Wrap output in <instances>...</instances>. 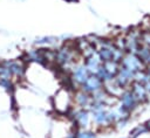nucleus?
<instances>
[{"instance_id": "9", "label": "nucleus", "mask_w": 150, "mask_h": 138, "mask_svg": "<svg viewBox=\"0 0 150 138\" xmlns=\"http://www.w3.org/2000/svg\"><path fill=\"white\" fill-rule=\"evenodd\" d=\"M134 77H135V73L123 68L120 65V69H118V73L117 75L115 76V82L117 85H120L122 89H128L130 87V84L134 82Z\"/></svg>"}, {"instance_id": "11", "label": "nucleus", "mask_w": 150, "mask_h": 138, "mask_svg": "<svg viewBox=\"0 0 150 138\" xmlns=\"http://www.w3.org/2000/svg\"><path fill=\"white\" fill-rule=\"evenodd\" d=\"M73 99H74V106L81 108V109H87V110L90 109V105L93 103L91 95L81 89H77L76 91H74Z\"/></svg>"}, {"instance_id": "22", "label": "nucleus", "mask_w": 150, "mask_h": 138, "mask_svg": "<svg viewBox=\"0 0 150 138\" xmlns=\"http://www.w3.org/2000/svg\"><path fill=\"white\" fill-rule=\"evenodd\" d=\"M138 138H150V132H145V133L141 134Z\"/></svg>"}, {"instance_id": "19", "label": "nucleus", "mask_w": 150, "mask_h": 138, "mask_svg": "<svg viewBox=\"0 0 150 138\" xmlns=\"http://www.w3.org/2000/svg\"><path fill=\"white\" fill-rule=\"evenodd\" d=\"M141 43L144 44V46H148V47L150 48V27H148V28H142Z\"/></svg>"}, {"instance_id": "15", "label": "nucleus", "mask_w": 150, "mask_h": 138, "mask_svg": "<svg viewBox=\"0 0 150 138\" xmlns=\"http://www.w3.org/2000/svg\"><path fill=\"white\" fill-rule=\"evenodd\" d=\"M76 138H97L98 131L90 127V129H75Z\"/></svg>"}, {"instance_id": "24", "label": "nucleus", "mask_w": 150, "mask_h": 138, "mask_svg": "<svg viewBox=\"0 0 150 138\" xmlns=\"http://www.w3.org/2000/svg\"><path fill=\"white\" fill-rule=\"evenodd\" d=\"M66 138H76V136H75V130H74V131H71V132H70Z\"/></svg>"}, {"instance_id": "6", "label": "nucleus", "mask_w": 150, "mask_h": 138, "mask_svg": "<svg viewBox=\"0 0 150 138\" xmlns=\"http://www.w3.org/2000/svg\"><path fill=\"white\" fill-rule=\"evenodd\" d=\"M118 99V104L121 105V106H123L125 110H128L131 115L135 112V111H137L141 106H143L138 101H137V98L135 97V95L131 92V90L128 88V89H125L121 95H120V97L117 98Z\"/></svg>"}, {"instance_id": "26", "label": "nucleus", "mask_w": 150, "mask_h": 138, "mask_svg": "<svg viewBox=\"0 0 150 138\" xmlns=\"http://www.w3.org/2000/svg\"><path fill=\"white\" fill-rule=\"evenodd\" d=\"M146 65H150V56H149V58H148V61H146Z\"/></svg>"}, {"instance_id": "27", "label": "nucleus", "mask_w": 150, "mask_h": 138, "mask_svg": "<svg viewBox=\"0 0 150 138\" xmlns=\"http://www.w3.org/2000/svg\"><path fill=\"white\" fill-rule=\"evenodd\" d=\"M123 138H128V136H127V137H123Z\"/></svg>"}, {"instance_id": "10", "label": "nucleus", "mask_w": 150, "mask_h": 138, "mask_svg": "<svg viewBox=\"0 0 150 138\" xmlns=\"http://www.w3.org/2000/svg\"><path fill=\"white\" fill-rule=\"evenodd\" d=\"M80 89L91 95V94H94V92L103 89V82H102V80L97 75L90 74L89 77L84 81V83L80 87Z\"/></svg>"}, {"instance_id": "4", "label": "nucleus", "mask_w": 150, "mask_h": 138, "mask_svg": "<svg viewBox=\"0 0 150 138\" xmlns=\"http://www.w3.org/2000/svg\"><path fill=\"white\" fill-rule=\"evenodd\" d=\"M89 75H90V73L87 69L83 61L76 62L69 73V77H70V80H71V82L76 89H80V87L84 83V81L89 77Z\"/></svg>"}, {"instance_id": "8", "label": "nucleus", "mask_w": 150, "mask_h": 138, "mask_svg": "<svg viewBox=\"0 0 150 138\" xmlns=\"http://www.w3.org/2000/svg\"><path fill=\"white\" fill-rule=\"evenodd\" d=\"M21 60L26 63H38V64H43V65H48L47 61H46V56H45V49L43 48H39V47H34L32 49H28L23 53ZM50 67V65H49Z\"/></svg>"}, {"instance_id": "7", "label": "nucleus", "mask_w": 150, "mask_h": 138, "mask_svg": "<svg viewBox=\"0 0 150 138\" xmlns=\"http://www.w3.org/2000/svg\"><path fill=\"white\" fill-rule=\"evenodd\" d=\"M120 65L132 71V73H137V71H142L145 69V63L136 55V54H130V53H125L124 56L122 57V60L120 61Z\"/></svg>"}, {"instance_id": "3", "label": "nucleus", "mask_w": 150, "mask_h": 138, "mask_svg": "<svg viewBox=\"0 0 150 138\" xmlns=\"http://www.w3.org/2000/svg\"><path fill=\"white\" fill-rule=\"evenodd\" d=\"M1 63L11 71L13 78L15 82H22L25 78V74H26V67L27 64L21 60H4L1 61Z\"/></svg>"}, {"instance_id": "18", "label": "nucleus", "mask_w": 150, "mask_h": 138, "mask_svg": "<svg viewBox=\"0 0 150 138\" xmlns=\"http://www.w3.org/2000/svg\"><path fill=\"white\" fill-rule=\"evenodd\" d=\"M145 132H148V131L145 129L144 123H142V124H138V125H136V126H134L131 129V131L128 134V138H138L141 134H143Z\"/></svg>"}, {"instance_id": "23", "label": "nucleus", "mask_w": 150, "mask_h": 138, "mask_svg": "<svg viewBox=\"0 0 150 138\" xmlns=\"http://www.w3.org/2000/svg\"><path fill=\"white\" fill-rule=\"evenodd\" d=\"M144 71H145V74L148 75V77H150V65H146L145 69H144Z\"/></svg>"}, {"instance_id": "2", "label": "nucleus", "mask_w": 150, "mask_h": 138, "mask_svg": "<svg viewBox=\"0 0 150 138\" xmlns=\"http://www.w3.org/2000/svg\"><path fill=\"white\" fill-rule=\"evenodd\" d=\"M68 118L71 120L75 129H90L93 127L91 113L87 109L74 106L68 113Z\"/></svg>"}, {"instance_id": "20", "label": "nucleus", "mask_w": 150, "mask_h": 138, "mask_svg": "<svg viewBox=\"0 0 150 138\" xmlns=\"http://www.w3.org/2000/svg\"><path fill=\"white\" fill-rule=\"evenodd\" d=\"M130 120H131V118H127V119H122V120H118V122H116V123L114 124L112 129H115V130H117V131H120V130H123V129H125V127L128 126V124L130 123Z\"/></svg>"}, {"instance_id": "1", "label": "nucleus", "mask_w": 150, "mask_h": 138, "mask_svg": "<svg viewBox=\"0 0 150 138\" xmlns=\"http://www.w3.org/2000/svg\"><path fill=\"white\" fill-rule=\"evenodd\" d=\"M74 91L61 85L52 96L50 105L52 110L56 115L68 116L70 110L74 108V99H73Z\"/></svg>"}, {"instance_id": "14", "label": "nucleus", "mask_w": 150, "mask_h": 138, "mask_svg": "<svg viewBox=\"0 0 150 138\" xmlns=\"http://www.w3.org/2000/svg\"><path fill=\"white\" fill-rule=\"evenodd\" d=\"M83 62H84V64H86V67H87V69L89 70V73L90 74H95L96 75V73H97V70L100 69V67L102 65V60L100 58V56H98V54H97V51L94 54V55H91V56H89V57H87V58H84L83 60Z\"/></svg>"}, {"instance_id": "16", "label": "nucleus", "mask_w": 150, "mask_h": 138, "mask_svg": "<svg viewBox=\"0 0 150 138\" xmlns=\"http://www.w3.org/2000/svg\"><path fill=\"white\" fill-rule=\"evenodd\" d=\"M102 67L104 68V70L112 77H115L118 73V69H120V62H116V61H107V62H103L102 63Z\"/></svg>"}, {"instance_id": "25", "label": "nucleus", "mask_w": 150, "mask_h": 138, "mask_svg": "<svg viewBox=\"0 0 150 138\" xmlns=\"http://www.w3.org/2000/svg\"><path fill=\"white\" fill-rule=\"evenodd\" d=\"M63 1H66V2H74V1H77V0H63Z\"/></svg>"}, {"instance_id": "21", "label": "nucleus", "mask_w": 150, "mask_h": 138, "mask_svg": "<svg viewBox=\"0 0 150 138\" xmlns=\"http://www.w3.org/2000/svg\"><path fill=\"white\" fill-rule=\"evenodd\" d=\"M144 125H145L146 131H148V132H150V118H149V119H146V120L144 122Z\"/></svg>"}, {"instance_id": "13", "label": "nucleus", "mask_w": 150, "mask_h": 138, "mask_svg": "<svg viewBox=\"0 0 150 138\" xmlns=\"http://www.w3.org/2000/svg\"><path fill=\"white\" fill-rule=\"evenodd\" d=\"M129 89L131 90V92L135 95V97L137 98V101L144 105L146 103H149V94L145 90L144 85L141 82H132L129 87Z\"/></svg>"}, {"instance_id": "5", "label": "nucleus", "mask_w": 150, "mask_h": 138, "mask_svg": "<svg viewBox=\"0 0 150 138\" xmlns=\"http://www.w3.org/2000/svg\"><path fill=\"white\" fill-rule=\"evenodd\" d=\"M141 34L142 28H131L127 34L124 35L125 41V53L136 54L137 49L141 46Z\"/></svg>"}, {"instance_id": "17", "label": "nucleus", "mask_w": 150, "mask_h": 138, "mask_svg": "<svg viewBox=\"0 0 150 138\" xmlns=\"http://www.w3.org/2000/svg\"><path fill=\"white\" fill-rule=\"evenodd\" d=\"M136 55H137V56L145 63V65H146V61H148V58H149V56H150V48H149L148 46H144V44L141 43L139 48H138L137 51H136Z\"/></svg>"}, {"instance_id": "12", "label": "nucleus", "mask_w": 150, "mask_h": 138, "mask_svg": "<svg viewBox=\"0 0 150 138\" xmlns=\"http://www.w3.org/2000/svg\"><path fill=\"white\" fill-rule=\"evenodd\" d=\"M14 111V101L13 94L7 92L0 87V115L6 112Z\"/></svg>"}]
</instances>
